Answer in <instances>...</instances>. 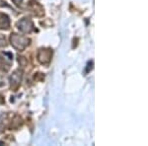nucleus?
Here are the masks:
<instances>
[{
  "label": "nucleus",
  "mask_w": 148,
  "mask_h": 146,
  "mask_svg": "<svg viewBox=\"0 0 148 146\" xmlns=\"http://www.w3.org/2000/svg\"><path fill=\"white\" fill-rule=\"evenodd\" d=\"M10 42L12 47L17 51H24L30 44V39L17 34H11Z\"/></svg>",
  "instance_id": "nucleus-1"
},
{
  "label": "nucleus",
  "mask_w": 148,
  "mask_h": 146,
  "mask_svg": "<svg viewBox=\"0 0 148 146\" xmlns=\"http://www.w3.org/2000/svg\"><path fill=\"white\" fill-rule=\"evenodd\" d=\"M17 27L24 34H28V33H31L34 30V24L30 19L23 18L22 20H20L17 23Z\"/></svg>",
  "instance_id": "nucleus-2"
},
{
  "label": "nucleus",
  "mask_w": 148,
  "mask_h": 146,
  "mask_svg": "<svg viewBox=\"0 0 148 146\" xmlns=\"http://www.w3.org/2000/svg\"><path fill=\"white\" fill-rule=\"evenodd\" d=\"M52 51L49 49H40L38 52V59L42 64H47L51 59Z\"/></svg>",
  "instance_id": "nucleus-3"
},
{
  "label": "nucleus",
  "mask_w": 148,
  "mask_h": 146,
  "mask_svg": "<svg viewBox=\"0 0 148 146\" xmlns=\"http://www.w3.org/2000/svg\"><path fill=\"white\" fill-rule=\"evenodd\" d=\"M10 85L11 88H16L20 85L21 79H22V71L21 70H16L14 71L13 74L10 76Z\"/></svg>",
  "instance_id": "nucleus-4"
},
{
  "label": "nucleus",
  "mask_w": 148,
  "mask_h": 146,
  "mask_svg": "<svg viewBox=\"0 0 148 146\" xmlns=\"http://www.w3.org/2000/svg\"><path fill=\"white\" fill-rule=\"evenodd\" d=\"M10 22L5 14H0V29H8Z\"/></svg>",
  "instance_id": "nucleus-5"
},
{
  "label": "nucleus",
  "mask_w": 148,
  "mask_h": 146,
  "mask_svg": "<svg viewBox=\"0 0 148 146\" xmlns=\"http://www.w3.org/2000/svg\"><path fill=\"white\" fill-rule=\"evenodd\" d=\"M7 116L6 114H1L0 116V133L6 128V125H7Z\"/></svg>",
  "instance_id": "nucleus-6"
},
{
  "label": "nucleus",
  "mask_w": 148,
  "mask_h": 146,
  "mask_svg": "<svg viewBox=\"0 0 148 146\" xmlns=\"http://www.w3.org/2000/svg\"><path fill=\"white\" fill-rule=\"evenodd\" d=\"M5 47L6 45V40H5V37L3 35H0V47Z\"/></svg>",
  "instance_id": "nucleus-7"
},
{
  "label": "nucleus",
  "mask_w": 148,
  "mask_h": 146,
  "mask_svg": "<svg viewBox=\"0 0 148 146\" xmlns=\"http://www.w3.org/2000/svg\"><path fill=\"white\" fill-rule=\"evenodd\" d=\"M12 1H13L14 3H15V5L19 6V5H20L21 3H22V1H23V0H12Z\"/></svg>",
  "instance_id": "nucleus-8"
},
{
  "label": "nucleus",
  "mask_w": 148,
  "mask_h": 146,
  "mask_svg": "<svg viewBox=\"0 0 148 146\" xmlns=\"http://www.w3.org/2000/svg\"><path fill=\"white\" fill-rule=\"evenodd\" d=\"M0 103H3V100H2V97L0 96Z\"/></svg>",
  "instance_id": "nucleus-9"
}]
</instances>
